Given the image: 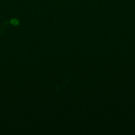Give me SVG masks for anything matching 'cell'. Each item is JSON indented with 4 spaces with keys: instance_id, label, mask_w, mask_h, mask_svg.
Here are the masks:
<instances>
[{
    "instance_id": "6da1fadb",
    "label": "cell",
    "mask_w": 135,
    "mask_h": 135,
    "mask_svg": "<svg viewBox=\"0 0 135 135\" xmlns=\"http://www.w3.org/2000/svg\"><path fill=\"white\" fill-rule=\"evenodd\" d=\"M10 23L12 24V25H19V21H18V20H17V19H12L11 21H10Z\"/></svg>"
}]
</instances>
